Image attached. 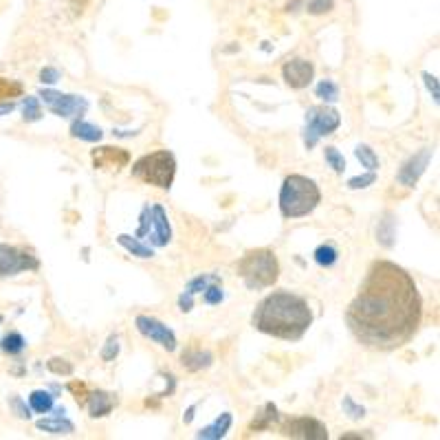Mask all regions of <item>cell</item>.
Masks as SVG:
<instances>
[{
  "instance_id": "cell-1",
  "label": "cell",
  "mask_w": 440,
  "mask_h": 440,
  "mask_svg": "<svg viewBox=\"0 0 440 440\" xmlns=\"http://www.w3.org/2000/svg\"><path fill=\"white\" fill-rule=\"evenodd\" d=\"M346 326L363 348L399 350L414 339L423 322V295L410 273L390 260L370 265L346 308Z\"/></svg>"
},
{
  "instance_id": "cell-2",
  "label": "cell",
  "mask_w": 440,
  "mask_h": 440,
  "mask_svg": "<svg viewBox=\"0 0 440 440\" xmlns=\"http://www.w3.org/2000/svg\"><path fill=\"white\" fill-rule=\"evenodd\" d=\"M251 324L262 335L282 341H300L313 326V311L302 295L273 291L256 306Z\"/></svg>"
},
{
  "instance_id": "cell-3",
  "label": "cell",
  "mask_w": 440,
  "mask_h": 440,
  "mask_svg": "<svg viewBox=\"0 0 440 440\" xmlns=\"http://www.w3.org/2000/svg\"><path fill=\"white\" fill-rule=\"evenodd\" d=\"M322 203V192L313 178L291 174L280 187V211L284 218H302L313 213Z\"/></svg>"
},
{
  "instance_id": "cell-4",
  "label": "cell",
  "mask_w": 440,
  "mask_h": 440,
  "mask_svg": "<svg viewBox=\"0 0 440 440\" xmlns=\"http://www.w3.org/2000/svg\"><path fill=\"white\" fill-rule=\"evenodd\" d=\"M238 276L242 278L249 291L269 289L280 278V262L278 256L271 249H251L247 251L240 262H238Z\"/></svg>"
},
{
  "instance_id": "cell-5",
  "label": "cell",
  "mask_w": 440,
  "mask_h": 440,
  "mask_svg": "<svg viewBox=\"0 0 440 440\" xmlns=\"http://www.w3.org/2000/svg\"><path fill=\"white\" fill-rule=\"evenodd\" d=\"M135 178L159 189H170L176 176V159L170 150H157L152 154H144L130 168Z\"/></svg>"
},
{
  "instance_id": "cell-6",
  "label": "cell",
  "mask_w": 440,
  "mask_h": 440,
  "mask_svg": "<svg viewBox=\"0 0 440 440\" xmlns=\"http://www.w3.org/2000/svg\"><path fill=\"white\" fill-rule=\"evenodd\" d=\"M341 126V115L330 106H313L306 111V128H304V146L313 150L322 137L332 135Z\"/></svg>"
},
{
  "instance_id": "cell-7",
  "label": "cell",
  "mask_w": 440,
  "mask_h": 440,
  "mask_svg": "<svg viewBox=\"0 0 440 440\" xmlns=\"http://www.w3.org/2000/svg\"><path fill=\"white\" fill-rule=\"evenodd\" d=\"M38 97L53 115L62 119H77L88 111V102L84 97H79V95H66L51 88H42Z\"/></svg>"
},
{
  "instance_id": "cell-8",
  "label": "cell",
  "mask_w": 440,
  "mask_h": 440,
  "mask_svg": "<svg viewBox=\"0 0 440 440\" xmlns=\"http://www.w3.org/2000/svg\"><path fill=\"white\" fill-rule=\"evenodd\" d=\"M40 260L27 249L14 245H0V278L16 276L22 271H38Z\"/></svg>"
},
{
  "instance_id": "cell-9",
  "label": "cell",
  "mask_w": 440,
  "mask_h": 440,
  "mask_svg": "<svg viewBox=\"0 0 440 440\" xmlns=\"http://www.w3.org/2000/svg\"><path fill=\"white\" fill-rule=\"evenodd\" d=\"M284 438H302V440H328V427L313 419V416H297V419L284 421L280 427Z\"/></svg>"
},
{
  "instance_id": "cell-10",
  "label": "cell",
  "mask_w": 440,
  "mask_h": 440,
  "mask_svg": "<svg viewBox=\"0 0 440 440\" xmlns=\"http://www.w3.org/2000/svg\"><path fill=\"white\" fill-rule=\"evenodd\" d=\"M135 326H137V330H139L146 339H150V341H154V343H159V346H161L163 350L174 352V350L178 348V341H176L174 330H172L170 326H165L163 322H159L157 317L137 315Z\"/></svg>"
},
{
  "instance_id": "cell-11",
  "label": "cell",
  "mask_w": 440,
  "mask_h": 440,
  "mask_svg": "<svg viewBox=\"0 0 440 440\" xmlns=\"http://www.w3.org/2000/svg\"><path fill=\"white\" fill-rule=\"evenodd\" d=\"M432 157H434V148H423L421 152L412 154V157L401 165V170L396 174V183L403 187H414L419 183V178L425 174Z\"/></svg>"
},
{
  "instance_id": "cell-12",
  "label": "cell",
  "mask_w": 440,
  "mask_h": 440,
  "mask_svg": "<svg viewBox=\"0 0 440 440\" xmlns=\"http://www.w3.org/2000/svg\"><path fill=\"white\" fill-rule=\"evenodd\" d=\"M282 77H284V82H287V86H291L295 90H302L315 79V64L311 62V59L293 57L282 66Z\"/></svg>"
},
{
  "instance_id": "cell-13",
  "label": "cell",
  "mask_w": 440,
  "mask_h": 440,
  "mask_svg": "<svg viewBox=\"0 0 440 440\" xmlns=\"http://www.w3.org/2000/svg\"><path fill=\"white\" fill-rule=\"evenodd\" d=\"M93 165L97 170H122L130 163V154L124 148H113V146H102L90 152Z\"/></svg>"
},
{
  "instance_id": "cell-14",
  "label": "cell",
  "mask_w": 440,
  "mask_h": 440,
  "mask_svg": "<svg viewBox=\"0 0 440 440\" xmlns=\"http://www.w3.org/2000/svg\"><path fill=\"white\" fill-rule=\"evenodd\" d=\"M150 218H152V227L148 233V240L152 247H165L172 240V227L168 220V211H165L161 205H152L150 207Z\"/></svg>"
},
{
  "instance_id": "cell-15",
  "label": "cell",
  "mask_w": 440,
  "mask_h": 440,
  "mask_svg": "<svg viewBox=\"0 0 440 440\" xmlns=\"http://www.w3.org/2000/svg\"><path fill=\"white\" fill-rule=\"evenodd\" d=\"M84 405L88 408V414L93 419H104V416H108L113 412L115 399H113V394H108V392L97 390V392H88V399Z\"/></svg>"
},
{
  "instance_id": "cell-16",
  "label": "cell",
  "mask_w": 440,
  "mask_h": 440,
  "mask_svg": "<svg viewBox=\"0 0 440 440\" xmlns=\"http://www.w3.org/2000/svg\"><path fill=\"white\" fill-rule=\"evenodd\" d=\"M181 363L189 372H200V370H207L213 363V354L203 348H189L181 354Z\"/></svg>"
},
{
  "instance_id": "cell-17",
  "label": "cell",
  "mask_w": 440,
  "mask_h": 440,
  "mask_svg": "<svg viewBox=\"0 0 440 440\" xmlns=\"http://www.w3.org/2000/svg\"><path fill=\"white\" fill-rule=\"evenodd\" d=\"M376 242L385 249H392L396 242V216L392 211H385L376 224Z\"/></svg>"
},
{
  "instance_id": "cell-18",
  "label": "cell",
  "mask_w": 440,
  "mask_h": 440,
  "mask_svg": "<svg viewBox=\"0 0 440 440\" xmlns=\"http://www.w3.org/2000/svg\"><path fill=\"white\" fill-rule=\"evenodd\" d=\"M231 423H233V416L229 412H222L211 425L203 427V430L196 434V438H200V440H220V438L227 436V432L231 430Z\"/></svg>"
},
{
  "instance_id": "cell-19",
  "label": "cell",
  "mask_w": 440,
  "mask_h": 440,
  "mask_svg": "<svg viewBox=\"0 0 440 440\" xmlns=\"http://www.w3.org/2000/svg\"><path fill=\"white\" fill-rule=\"evenodd\" d=\"M70 137L88 141V144H97V141H102L104 133L99 126H93L88 122H84L82 117H77V119H73V124H70Z\"/></svg>"
},
{
  "instance_id": "cell-20",
  "label": "cell",
  "mask_w": 440,
  "mask_h": 440,
  "mask_svg": "<svg viewBox=\"0 0 440 440\" xmlns=\"http://www.w3.org/2000/svg\"><path fill=\"white\" fill-rule=\"evenodd\" d=\"M35 427H38L40 432H46V434H53V436H68L75 432V425L70 423L68 419H64V416H55V419H40L38 423H35Z\"/></svg>"
},
{
  "instance_id": "cell-21",
  "label": "cell",
  "mask_w": 440,
  "mask_h": 440,
  "mask_svg": "<svg viewBox=\"0 0 440 440\" xmlns=\"http://www.w3.org/2000/svg\"><path fill=\"white\" fill-rule=\"evenodd\" d=\"M117 242L122 245L128 254H133V256H137V258L148 260V258H152V256H154V249H152L150 245H144V242H141L137 236L122 233V236H117Z\"/></svg>"
},
{
  "instance_id": "cell-22",
  "label": "cell",
  "mask_w": 440,
  "mask_h": 440,
  "mask_svg": "<svg viewBox=\"0 0 440 440\" xmlns=\"http://www.w3.org/2000/svg\"><path fill=\"white\" fill-rule=\"evenodd\" d=\"M278 419H280L278 408L273 405V403H267L265 410L256 416L251 425H249V430H251V432H265V430H269V427H271L273 423H276Z\"/></svg>"
},
{
  "instance_id": "cell-23",
  "label": "cell",
  "mask_w": 440,
  "mask_h": 440,
  "mask_svg": "<svg viewBox=\"0 0 440 440\" xmlns=\"http://www.w3.org/2000/svg\"><path fill=\"white\" fill-rule=\"evenodd\" d=\"M53 403H55V396L51 394V392H46V390H33L31 396H29V408L33 412H38V414L51 412Z\"/></svg>"
},
{
  "instance_id": "cell-24",
  "label": "cell",
  "mask_w": 440,
  "mask_h": 440,
  "mask_svg": "<svg viewBox=\"0 0 440 440\" xmlns=\"http://www.w3.org/2000/svg\"><path fill=\"white\" fill-rule=\"evenodd\" d=\"M25 348H27V341L16 330L9 332V335H5L3 339H0V350H3L5 354L16 356V354H20L22 350H25Z\"/></svg>"
},
{
  "instance_id": "cell-25",
  "label": "cell",
  "mask_w": 440,
  "mask_h": 440,
  "mask_svg": "<svg viewBox=\"0 0 440 440\" xmlns=\"http://www.w3.org/2000/svg\"><path fill=\"white\" fill-rule=\"evenodd\" d=\"M313 258H315V262H317L319 267L330 269L332 265H337V260H339V251H337V249L332 247V245H319V247L315 249Z\"/></svg>"
},
{
  "instance_id": "cell-26",
  "label": "cell",
  "mask_w": 440,
  "mask_h": 440,
  "mask_svg": "<svg viewBox=\"0 0 440 440\" xmlns=\"http://www.w3.org/2000/svg\"><path fill=\"white\" fill-rule=\"evenodd\" d=\"M315 97H319L326 104H335V102H339V86L332 79H322L315 86Z\"/></svg>"
},
{
  "instance_id": "cell-27",
  "label": "cell",
  "mask_w": 440,
  "mask_h": 440,
  "mask_svg": "<svg viewBox=\"0 0 440 440\" xmlns=\"http://www.w3.org/2000/svg\"><path fill=\"white\" fill-rule=\"evenodd\" d=\"M354 157L359 159L363 168H367L370 172H376L379 170V157H376V152L370 146L359 144V146L354 148Z\"/></svg>"
},
{
  "instance_id": "cell-28",
  "label": "cell",
  "mask_w": 440,
  "mask_h": 440,
  "mask_svg": "<svg viewBox=\"0 0 440 440\" xmlns=\"http://www.w3.org/2000/svg\"><path fill=\"white\" fill-rule=\"evenodd\" d=\"M25 86L20 84L16 79H7V77H0V102H9V99H16L22 95Z\"/></svg>"
},
{
  "instance_id": "cell-29",
  "label": "cell",
  "mask_w": 440,
  "mask_h": 440,
  "mask_svg": "<svg viewBox=\"0 0 440 440\" xmlns=\"http://www.w3.org/2000/svg\"><path fill=\"white\" fill-rule=\"evenodd\" d=\"M211 282H220V278L213 276V273H203V276H196V278L189 280L187 287H185V291L192 293V295H198V293H203Z\"/></svg>"
},
{
  "instance_id": "cell-30",
  "label": "cell",
  "mask_w": 440,
  "mask_h": 440,
  "mask_svg": "<svg viewBox=\"0 0 440 440\" xmlns=\"http://www.w3.org/2000/svg\"><path fill=\"white\" fill-rule=\"evenodd\" d=\"M22 119L27 124L40 122L42 119V108H40V97H27L25 106H22Z\"/></svg>"
},
{
  "instance_id": "cell-31",
  "label": "cell",
  "mask_w": 440,
  "mask_h": 440,
  "mask_svg": "<svg viewBox=\"0 0 440 440\" xmlns=\"http://www.w3.org/2000/svg\"><path fill=\"white\" fill-rule=\"evenodd\" d=\"M324 159H326V163H328L330 168L335 170L337 174H343V170H346V159H343V154H341L337 148L328 146V148L324 150Z\"/></svg>"
},
{
  "instance_id": "cell-32",
  "label": "cell",
  "mask_w": 440,
  "mask_h": 440,
  "mask_svg": "<svg viewBox=\"0 0 440 440\" xmlns=\"http://www.w3.org/2000/svg\"><path fill=\"white\" fill-rule=\"evenodd\" d=\"M341 408H343V414H346L350 421H359V419H363V416H365V408L356 405L352 396H343Z\"/></svg>"
},
{
  "instance_id": "cell-33",
  "label": "cell",
  "mask_w": 440,
  "mask_h": 440,
  "mask_svg": "<svg viewBox=\"0 0 440 440\" xmlns=\"http://www.w3.org/2000/svg\"><path fill=\"white\" fill-rule=\"evenodd\" d=\"M119 350H122V343H119V335H111L108 341L104 343V348H102V359L104 361H115L117 356H119Z\"/></svg>"
},
{
  "instance_id": "cell-34",
  "label": "cell",
  "mask_w": 440,
  "mask_h": 440,
  "mask_svg": "<svg viewBox=\"0 0 440 440\" xmlns=\"http://www.w3.org/2000/svg\"><path fill=\"white\" fill-rule=\"evenodd\" d=\"M46 367L57 374V376H70L73 374V363H68L66 359H59V356H53V359L46 361Z\"/></svg>"
},
{
  "instance_id": "cell-35",
  "label": "cell",
  "mask_w": 440,
  "mask_h": 440,
  "mask_svg": "<svg viewBox=\"0 0 440 440\" xmlns=\"http://www.w3.org/2000/svg\"><path fill=\"white\" fill-rule=\"evenodd\" d=\"M224 300V293H222V284L220 282H211L209 287L203 291V302L213 306V304H220Z\"/></svg>"
},
{
  "instance_id": "cell-36",
  "label": "cell",
  "mask_w": 440,
  "mask_h": 440,
  "mask_svg": "<svg viewBox=\"0 0 440 440\" xmlns=\"http://www.w3.org/2000/svg\"><path fill=\"white\" fill-rule=\"evenodd\" d=\"M332 7H335V0H308L306 3V11L311 16H324L332 11Z\"/></svg>"
},
{
  "instance_id": "cell-37",
  "label": "cell",
  "mask_w": 440,
  "mask_h": 440,
  "mask_svg": "<svg viewBox=\"0 0 440 440\" xmlns=\"http://www.w3.org/2000/svg\"><path fill=\"white\" fill-rule=\"evenodd\" d=\"M374 183H376V174L367 172V174H361V176H352L346 185H348V189H365V187H370Z\"/></svg>"
},
{
  "instance_id": "cell-38",
  "label": "cell",
  "mask_w": 440,
  "mask_h": 440,
  "mask_svg": "<svg viewBox=\"0 0 440 440\" xmlns=\"http://www.w3.org/2000/svg\"><path fill=\"white\" fill-rule=\"evenodd\" d=\"M150 227H152V218H150V205H146L144 209H141V216H139V229H137V238L139 240H144V238H148L150 233Z\"/></svg>"
},
{
  "instance_id": "cell-39",
  "label": "cell",
  "mask_w": 440,
  "mask_h": 440,
  "mask_svg": "<svg viewBox=\"0 0 440 440\" xmlns=\"http://www.w3.org/2000/svg\"><path fill=\"white\" fill-rule=\"evenodd\" d=\"M9 408L14 410V414L18 419H31V408H27V403L20 396H11L9 399Z\"/></svg>"
},
{
  "instance_id": "cell-40",
  "label": "cell",
  "mask_w": 440,
  "mask_h": 440,
  "mask_svg": "<svg viewBox=\"0 0 440 440\" xmlns=\"http://www.w3.org/2000/svg\"><path fill=\"white\" fill-rule=\"evenodd\" d=\"M423 79H425L427 90L432 93L434 102L438 104V102H440V84H438V77H436V75H432V73H423Z\"/></svg>"
},
{
  "instance_id": "cell-41",
  "label": "cell",
  "mask_w": 440,
  "mask_h": 440,
  "mask_svg": "<svg viewBox=\"0 0 440 440\" xmlns=\"http://www.w3.org/2000/svg\"><path fill=\"white\" fill-rule=\"evenodd\" d=\"M68 390L75 394V401L79 403V405H84L86 399H88V388H86V383H77V381H73V383H68Z\"/></svg>"
},
{
  "instance_id": "cell-42",
  "label": "cell",
  "mask_w": 440,
  "mask_h": 440,
  "mask_svg": "<svg viewBox=\"0 0 440 440\" xmlns=\"http://www.w3.org/2000/svg\"><path fill=\"white\" fill-rule=\"evenodd\" d=\"M40 82L42 84H55V82H59V70L53 68V66H46L40 70Z\"/></svg>"
},
{
  "instance_id": "cell-43",
  "label": "cell",
  "mask_w": 440,
  "mask_h": 440,
  "mask_svg": "<svg viewBox=\"0 0 440 440\" xmlns=\"http://www.w3.org/2000/svg\"><path fill=\"white\" fill-rule=\"evenodd\" d=\"M178 308H181L183 313H189L194 308V295L192 293H187L183 291L181 295H178Z\"/></svg>"
},
{
  "instance_id": "cell-44",
  "label": "cell",
  "mask_w": 440,
  "mask_h": 440,
  "mask_svg": "<svg viewBox=\"0 0 440 440\" xmlns=\"http://www.w3.org/2000/svg\"><path fill=\"white\" fill-rule=\"evenodd\" d=\"M14 108H16V102H14V99L3 102V104H0V117H3V115H9Z\"/></svg>"
},
{
  "instance_id": "cell-45",
  "label": "cell",
  "mask_w": 440,
  "mask_h": 440,
  "mask_svg": "<svg viewBox=\"0 0 440 440\" xmlns=\"http://www.w3.org/2000/svg\"><path fill=\"white\" fill-rule=\"evenodd\" d=\"M194 414H196V405H189L187 412L183 414V423H185V425L192 423V421H194Z\"/></svg>"
},
{
  "instance_id": "cell-46",
  "label": "cell",
  "mask_w": 440,
  "mask_h": 440,
  "mask_svg": "<svg viewBox=\"0 0 440 440\" xmlns=\"http://www.w3.org/2000/svg\"><path fill=\"white\" fill-rule=\"evenodd\" d=\"M3 319H5V317H3V315H0V324H3Z\"/></svg>"
}]
</instances>
